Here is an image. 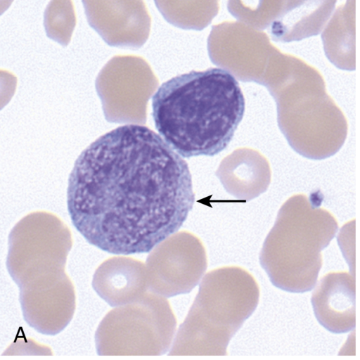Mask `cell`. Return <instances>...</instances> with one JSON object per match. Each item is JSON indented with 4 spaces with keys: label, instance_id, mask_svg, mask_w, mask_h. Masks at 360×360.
I'll return each mask as SVG.
<instances>
[{
    "label": "cell",
    "instance_id": "ba28073f",
    "mask_svg": "<svg viewBox=\"0 0 360 360\" xmlns=\"http://www.w3.org/2000/svg\"><path fill=\"white\" fill-rule=\"evenodd\" d=\"M149 288L169 297L190 292L207 267L205 248L200 239L187 231L169 236L148 258Z\"/></svg>",
    "mask_w": 360,
    "mask_h": 360
},
{
    "label": "cell",
    "instance_id": "7a4b0ae2",
    "mask_svg": "<svg viewBox=\"0 0 360 360\" xmlns=\"http://www.w3.org/2000/svg\"><path fill=\"white\" fill-rule=\"evenodd\" d=\"M152 109L159 135L179 155L214 156L233 137L245 101L236 77L213 68L163 82L152 96Z\"/></svg>",
    "mask_w": 360,
    "mask_h": 360
},
{
    "label": "cell",
    "instance_id": "52a82bcc",
    "mask_svg": "<svg viewBox=\"0 0 360 360\" xmlns=\"http://www.w3.org/2000/svg\"><path fill=\"white\" fill-rule=\"evenodd\" d=\"M148 82L149 69L142 58L132 55L112 58L95 82L105 120L120 124L144 123Z\"/></svg>",
    "mask_w": 360,
    "mask_h": 360
},
{
    "label": "cell",
    "instance_id": "7c38bea8",
    "mask_svg": "<svg viewBox=\"0 0 360 360\" xmlns=\"http://www.w3.org/2000/svg\"><path fill=\"white\" fill-rule=\"evenodd\" d=\"M216 175L227 193L243 201L251 200L265 192L271 178L266 160L252 153H236L226 158Z\"/></svg>",
    "mask_w": 360,
    "mask_h": 360
},
{
    "label": "cell",
    "instance_id": "8fae6325",
    "mask_svg": "<svg viewBox=\"0 0 360 360\" xmlns=\"http://www.w3.org/2000/svg\"><path fill=\"white\" fill-rule=\"evenodd\" d=\"M356 283L354 273L330 272L324 275L311 302L319 323L333 333H347L356 326Z\"/></svg>",
    "mask_w": 360,
    "mask_h": 360
},
{
    "label": "cell",
    "instance_id": "6da1fadb",
    "mask_svg": "<svg viewBox=\"0 0 360 360\" xmlns=\"http://www.w3.org/2000/svg\"><path fill=\"white\" fill-rule=\"evenodd\" d=\"M194 201L187 162L141 124L120 126L96 139L78 156L68 181L73 226L113 255L150 252L178 231Z\"/></svg>",
    "mask_w": 360,
    "mask_h": 360
},
{
    "label": "cell",
    "instance_id": "5bb4252c",
    "mask_svg": "<svg viewBox=\"0 0 360 360\" xmlns=\"http://www.w3.org/2000/svg\"><path fill=\"white\" fill-rule=\"evenodd\" d=\"M75 25L72 1H51L44 13V27L49 37L66 46Z\"/></svg>",
    "mask_w": 360,
    "mask_h": 360
},
{
    "label": "cell",
    "instance_id": "4fadbf2b",
    "mask_svg": "<svg viewBox=\"0 0 360 360\" xmlns=\"http://www.w3.org/2000/svg\"><path fill=\"white\" fill-rule=\"evenodd\" d=\"M355 1L340 5L326 25L321 39L325 54L337 68L356 69Z\"/></svg>",
    "mask_w": 360,
    "mask_h": 360
},
{
    "label": "cell",
    "instance_id": "3957f363",
    "mask_svg": "<svg viewBox=\"0 0 360 360\" xmlns=\"http://www.w3.org/2000/svg\"><path fill=\"white\" fill-rule=\"evenodd\" d=\"M338 229L335 217L306 195L290 197L281 207L259 254L272 284L290 292L311 290L323 264L321 251Z\"/></svg>",
    "mask_w": 360,
    "mask_h": 360
},
{
    "label": "cell",
    "instance_id": "5b68a950",
    "mask_svg": "<svg viewBox=\"0 0 360 360\" xmlns=\"http://www.w3.org/2000/svg\"><path fill=\"white\" fill-rule=\"evenodd\" d=\"M176 319L169 302L154 292L117 307L103 317L95 334L102 356H158L169 349Z\"/></svg>",
    "mask_w": 360,
    "mask_h": 360
},
{
    "label": "cell",
    "instance_id": "277c9868",
    "mask_svg": "<svg viewBox=\"0 0 360 360\" xmlns=\"http://www.w3.org/2000/svg\"><path fill=\"white\" fill-rule=\"evenodd\" d=\"M259 299V285L245 269L210 271L168 355H227L230 340L256 309Z\"/></svg>",
    "mask_w": 360,
    "mask_h": 360
},
{
    "label": "cell",
    "instance_id": "9c48e42d",
    "mask_svg": "<svg viewBox=\"0 0 360 360\" xmlns=\"http://www.w3.org/2000/svg\"><path fill=\"white\" fill-rule=\"evenodd\" d=\"M87 21L111 46L134 49L146 39L148 22L142 1H83Z\"/></svg>",
    "mask_w": 360,
    "mask_h": 360
},
{
    "label": "cell",
    "instance_id": "30bf717a",
    "mask_svg": "<svg viewBox=\"0 0 360 360\" xmlns=\"http://www.w3.org/2000/svg\"><path fill=\"white\" fill-rule=\"evenodd\" d=\"M20 287L23 316L31 327L42 334L53 335L68 325L75 309V292L69 281Z\"/></svg>",
    "mask_w": 360,
    "mask_h": 360
},
{
    "label": "cell",
    "instance_id": "8992f818",
    "mask_svg": "<svg viewBox=\"0 0 360 360\" xmlns=\"http://www.w3.org/2000/svg\"><path fill=\"white\" fill-rule=\"evenodd\" d=\"M297 101L286 120L290 144L301 155L322 160L335 154L347 138L348 124L326 90L306 93Z\"/></svg>",
    "mask_w": 360,
    "mask_h": 360
}]
</instances>
